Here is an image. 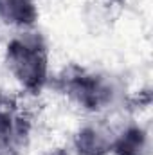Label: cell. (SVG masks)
Returning a JSON list of instances; mask_svg holds the SVG:
<instances>
[{"instance_id": "cell-6", "label": "cell", "mask_w": 153, "mask_h": 155, "mask_svg": "<svg viewBox=\"0 0 153 155\" xmlns=\"http://www.w3.org/2000/svg\"><path fill=\"white\" fill-rule=\"evenodd\" d=\"M9 105H11V97H9V94L5 92V88H4L2 83H0V112L5 110Z\"/></svg>"}, {"instance_id": "cell-2", "label": "cell", "mask_w": 153, "mask_h": 155, "mask_svg": "<svg viewBox=\"0 0 153 155\" xmlns=\"http://www.w3.org/2000/svg\"><path fill=\"white\" fill-rule=\"evenodd\" d=\"M65 99L85 116H115L124 110L126 92L121 79L105 71L72 65L52 76Z\"/></svg>"}, {"instance_id": "cell-4", "label": "cell", "mask_w": 153, "mask_h": 155, "mask_svg": "<svg viewBox=\"0 0 153 155\" xmlns=\"http://www.w3.org/2000/svg\"><path fill=\"white\" fill-rule=\"evenodd\" d=\"M151 153V135L150 128L137 119L124 116L117 121V132L112 155H150Z\"/></svg>"}, {"instance_id": "cell-1", "label": "cell", "mask_w": 153, "mask_h": 155, "mask_svg": "<svg viewBox=\"0 0 153 155\" xmlns=\"http://www.w3.org/2000/svg\"><path fill=\"white\" fill-rule=\"evenodd\" d=\"M5 74L25 96H38L52 81L49 41L38 27L13 31L2 52Z\"/></svg>"}, {"instance_id": "cell-5", "label": "cell", "mask_w": 153, "mask_h": 155, "mask_svg": "<svg viewBox=\"0 0 153 155\" xmlns=\"http://www.w3.org/2000/svg\"><path fill=\"white\" fill-rule=\"evenodd\" d=\"M38 18V0H0V25L11 31L36 27Z\"/></svg>"}, {"instance_id": "cell-3", "label": "cell", "mask_w": 153, "mask_h": 155, "mask_svg": "<svg viewBox=\"0 0 153 155\" xmlns=\"http://www.w3.org/2000/svg\"><path fill=\"white\" fill-rule=\"evenodd\" d=\"M117 132L114 116H85L70 135L72 155H112Z\"/></svg>"}]
</instances>
